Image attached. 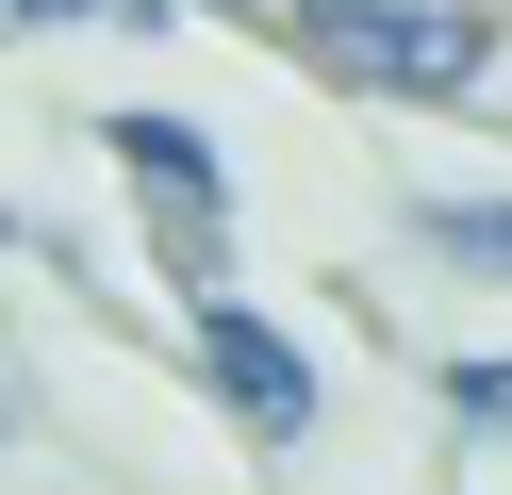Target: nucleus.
Instances as JSON below:
<instances>
[{
  "mask_svg": "<svg viewBox=\"0 0 512 495\" xmlns=\"http://www.w3.org/2000/svg\"><path fill=\"white\" fill-rule=\"evenodd\" d=\"M182 380L232 413V446H314V413H331V363H314L298 314H281V297H248V281L182 297Z\"/></svg>",
  "mask_w": 512,
  "mask_h": 495,
  "instance_id": "nucleus-2",
  "label": "nucleus"
},
{
  "mask_svg": "<svg viewBox=\"0 0 512 495\" xmlns=\"http://www.w3.org/2000/svg\"><path fill=\"white\" fill-rule=\"evenodd\" d=\"M281 33L347 99H413V116L496 99V0H281Z\"/></svg>",
  "mask_w": 512,
  "mask_h": 495,
  "instance_id": "nucleus-1",
  "label": "nucleus"
},
{
  "mask_svg": "<svg viewBox=\"0 0 512 495\" xmlns=\"http://www.w3.org/2000/svg\"><path fill=\"white\" fill-rule=\"evenodd\" d=\"M413 248H430L446 281H496L512 297V198H413Z\"/></svg>",
  "mask_w": 512,
  "mask_h": 495,
  "instance_id": "nucleus-4",
  "label": "nucleus"
},
{
  "mask_svg": "<svg viewBox=\"0 0 512 495\" xmlns=\"http://www.w3.org/2000/svg\"><path fill=\"white\" fill-rule=\"evenodd\" d=\"M0 462H17V396H0Z\"/></svg>",
  "mask_w": 512,
  "mask_h": 495,
  "instance_id": "nucleus-9",
  "label": "nucleus"
},
{
  "mask_svg": "<svg viewBox=\"0 0 512 495\" xmlns=\"http://www.w3.org/2000/svg\"><path fill=\"white\" fill-rule=\"evenodd\" d=\"M17 248H34V215H0V264H17Z\"/></svg>",
  "mask_w": 512,
  "mask_h": 495,
  "instance_id": "nucleus-8",
  "label": "nucleus"
},
{
  "mask_svg": "<svg viewBox=\"0 0 512 495\" xmlns=\"http://www.w3.org/2000/svg\"><path fill=\"white\" fill-rule=\"evenodd\" d=\"M430 396H446V429H463V446H512V347H446Z\"/></svg>",
  "mask_w": 512,
  "mask_h": 495,
  "instance_id": "nucleus-5",
  "label": "nucleus"
},
{
  "mask_svg": "<svg viewBox=\"0 0 512 495\" xmlns=\"http://www.w3.org/2000/svg\"><path fill=\"white\" fill-rule=\"evenodd\" d=\"M100 165L133 182L149 264H166L182 297H215V281H232V165H215V132H199V116H166V99H116V116H100Z\"/></svg>",
  "mask_w": 512,
  "mask_h": 495,
  "instance_id": "nucleus-3",
  "label": "nucleus"
},
{
  "mask_svg": "<svg viewBox=\"0 0 512 495\" xmlns=\"http://www.w3.org/2000/svg\"><path fill=\"white\" fill-rule=\"evenodd\" d=\"M133 33H166V17H248V33H281V0H116Z\"/></svg>",
  "mask_w": 512,
  "mask_h": 495,
  "instance_id": "nucleus-6",
  "label": "nucleus"
},
{
  "mask_svg": "<svg viewBox=\"0 0 512 495\" xmlns=\"http://www.w3.org/2000/svg\"><path fill=\"white\" fill-rule=\"evenodd\" d=\"M116 0H0V33H100Z\"/></svg>",
  "mask_w": 512,
  "mask_h": 495,
  "instance_id": "nucleus-7",
  "label": "nucleus"
}]
</instances>
